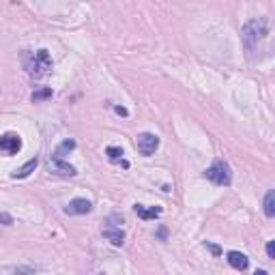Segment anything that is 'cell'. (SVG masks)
I'll use <instances>...</instances> for the list:
<instances>
[{
  "label": "cell",
  "instance_id": "277c9868",
  "mask_svg": "<svg viewBox=\"0 0 275 275\" xmlns=\"http://www.w3.org/2000/svg\"><path fill=\"white\" fill-rule=\"evenodd\" d=\"M135 149H138L140 155L149 157L159 149V138L155 133H140L135 138Z\"/></svg>",
  "mask_w": 275,
  "mask_h": 275
},
{
  "label": "cell",
  "instance_id": "9c48e42d",
  "mask_svg": "<svg viewBox=\"0 0 275 275\" xmlns=\"http://www.w3.org/2000/svg\"><path fill=\"white\" fill-rule=\"evenodd\" d=\"M133 211L140 220L149 222V220H155V217L161 215V209L159 207H144V204H133Z\"/></svg>",
  "mask_w": 275,
  "mask_h": 275
},
{
  "label": "cell",
  "instance_id": "5bb4252c",
  "mask_svg": "<svg viewBox=\"0 0 275 275\" xmlns=\"http://www.w3.org/2000/svg\"><path fill=\"white\" fill-rule=\"evenodd\" d=\"M52 97V88H39V91H35L32 93V97L30 99L35 101V103H39V101H45V99H50Z\"/></svg>",
  "mask_w": 275,
  "mask_h": 275
},
{
  "label": "cell",
  "instance_id": "d6986e66",
  "mask_svg": "<svg viewBox=\"0 0 275 275\" xmlns=\"http://www.w3.org/2000/svg\"><path fill=\"white\" fill-rule=\"evenodd\" d=\"M254 275H266V271H262V269H260V271H256Z\"/></svg>",
  "mask_w": 275,
  "mask_h": 275
},
{
  "label": "cell",
  "instance_id": "9a60e30c",
  "mask_svg": "<svg viewBox=\"0 0 275 275\" xmlns=\"http://www.w3.org/2000/svg\"><path fill=\"white\" fill-rule=\"evenodd\" d=\"M106 155L110 161H120L123 159V149H118V147H108L106 149Z\"/></svg>",
  "mask_w": 275,
  "mask_h": 275
},
{
  "label": "cell",
  "instance_id": "52a82bcc",
  "mask_svg": "<svg viewBox=\"0 0 275 275\" xmlns=\"http://www.w3.org/2000/svg\"><path fill=\"white\" fill-rule=\"evenodd\" d=\"M91 211H93V204L86 198H76V200H71L69 204L64 207V213H67V215H86Z\"/></svg>",
  "mask_w": 275,
  "mask_h": 275
},
{
  "label": "cell",
  "instance_id": "7a4b0ae2",
  "mask_svg": "<svg viewBox=\"0 0 275 275\" xmlns=\"http://www.w3.org/2000/svg\"><path fill=\"white\" fill-rule=\"evenodd\" d=\"M26 69L32 78H43L52 71V56L47 50H39L30 56V60L26 62Z\"/></svg>",
  "mask_w": 275,
  "mask_h": 275
},
{
  "label": "cell",
  "instance_id": "6da1fadb",
  "mask_svg": "<svg viewBox=\"0 0 275 275\" xmlns=\"http://www.w3.org/2000/svg\"><path fill=\"white\" fill-rule=\"evenodd\" d=\"M266 35H269V24H266V20H262V18L249 20L245 26H243V30H241L243 43L249 47V50H252V47H256Z\"/></svg>",
  "mask_w": 275,
  "mask_h": 275
},
{
  "label": "cell",
  "instance_id": "4fadbf2b",
  "mask_svg": "<svg viewBox=\"0 0 275 275\" xmlns=\"http://www.w3.org/2000/svg\"><path fill=\"white\" fill-rule=\"evenodd\" d=\"M76 149V142L74 140H64L58 149H56V153H54V157H58V159H62V155L64 153H69V151H74Z\"/></svg>",
  "mask_w": 275,
  "mask_h": 275
},
{
  "label": "cell",
  "instance_id": "30bf717a",
  "mask_svg": "<svg viewBox=\"0 0 275 275\" xmlns=\"http://www.w3.org/2000/svg\"><path fill=\"white\" fill-rule=\"evenodd\" d=\"M101 234L110 241L112 245H123V241H125V232L120 228H103Z\"/></svg>",
  "mask_w": 275,
  "mask_h": 275
},
{
  "label": "cell",
  "instance_id": "ba28073f",
  "mask_svg": "<svg viewBox=\"0 0 275 275\" xmlns=\"http://www.w3.org/2000/svg\"><path fill=\"white\" fill-rule=\"evenodd\" d=\"M226 260H228V264L232 266V269H237V271H245L249 266L247 256L241 254V252H228V254H226Z\"/></svg>",
  "mask_w": 275,
  "mask_h": 275
},
{
  "label": "cell",
  "instance_id": "3957f363",
  "mask_svg": "<svg viewBox=\"0 0 275 275\" xmlns=\"http://www.w3.org/2000/svg\"><path fill=\"white\" fill-rule=\"evenodd\" d=\"M207 179L211 181V183H215V185H220V187H228V185L232 183V172H230V166L226 164V161H222V159H217V161H213L211 166L207 168Z\"/></svg>",
  "mask_w": 275,
  "mask_h": 275
},
{
  "label": "cell",
  "instance_id": "7c38bea8",
  "mask_svg": "<svg viewBox=\"0 0 275 275\" xmlns=\"http://www.w3.org/2000/svg\"><path fill=\"white\" fill-rule=\"evenodd\" d=\"M264 215L266 217H275V191L269 189L264 196Z\"/></svg>",
  "mask_w": 275,
  "mask_h": 275
},
{
  "label": "cell",
  "instance_id": "8992f818",
  "mask_svg": "<svg viewBox=\"0 0 275 275\" xmlns=\"http://www.w3.org/2000/svg\"><path fill=\"white\" fill-rule=\"evenodd\" d=\"M47 170H50L52 174H56V176H76L78 174V170L74 166L67 164V161H62V159H58V157H52L50 161H47Z\"/></svg>",
  "mask_w": 275,
  "mask_h": 275
},
{
  "label": "cell",
  "instance_id": "5b68a950",
  "mask_svg": "<svg viewBox=\"0 0 275 275\" xmlns=\"http://www.w3.org/2000/svg\"><path fill=\"white\" fill-rule=\"evenodd\" d=\"M22 149V138L18 133H3L0 135V153L5 155H15Z\"/></svg>",
  "mask_w": 275,
  "mask_h": 275
},
{
  "label": "cell",
  "instance_id": "8fae6325",
  "mask_svg": "<svg viewBox=\"0 0 275 275\" xmlns=\"http://www.w3.org/2000/svg\"><path fill=\"white\" fill-rule=\"evenodd\" d=\"M37 166H39V159H37V157L30 159L28 164H24L20 170H15V172H13V179H26V176H30L32 172H35Z\"/></svg>",
  "mask_w": 275,
  "mask_h": 275
},
{
  "label": "cell",
  "instance_id": "2e32d148",
  "mask_svg": "<svg viewBox=\"0 0 275 275\" xmlns=\"http://www.w3.org/2000/svg\"><path fill=\"white\" fill-rule=\"evenodd\" d=\"M266 254H269V258H275V243H273V241L266 243Z\"/></svg>",
  "mask_w": 275,
  "mask_h": 275
},
{
  "label": "cell",
  "instance_id": "e0dca14e",
  "mask_svg": "<svg viewBox=\"0 0 275 275\" xmlns=\"http://www.w3.org/2000/svg\"><path fill=\"white\" fill-rule=\"evenodd\" d=\"M114 112H116V114H120V116H127V114H129V112H127L125 108H120V106H116Z\"/></svg>",
  "mask_w": 275,
  "mask_h": 275
},
{
  "label": "cell",
  "instance_id": "ac0fdd59",
  "mask_svg": "<svg viewBox=\"0 0 275 275\" xmlns=\"http://www.w3.org/2000/svg\"><path fill=\"white\" fill-rule=\"evenodd\" d=\"M209 247H211V252L215 254V256H220V247H217V245H211V243H207Z\"/></svg>",
  "mask_w": 275,
  "mask_h": 275
}]
</instances>
